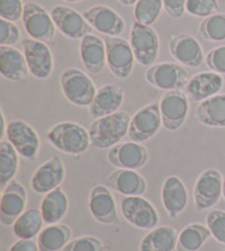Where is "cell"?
Returning <instances> with one entry per match:
<instances>
[{
	"label": "cell",
	"mask_w": 225,
	"mask_h": 251,
	"mask_svg": "<svg viewBox=\"0 0 225 251\" xmlns=\"http://www.w3.org/2000/svg\"><path fill=\"white\" fill-rule=\"evenodd\" d=\"M187 0H163L164 10L173 19H180L186 12Z\"/></svg>",
	"instance_id": "b9f144b4"
},
{
	"label": "cell",
	"mask_w": 225,
	"mask_h": 251,
	"mask_svg": "<svg viewBox=\"0 0 225 251\" xmlns=\"http://www.w3.org/2000/svg\"><path fill=\"white\" fill-rule=\"evenodd\" d=\"M169 52L178 63L190 69H197L204 62L201 44L189 33L172 34L169 39Z\"/></svg>",
	"instance_id": "ac0fdd59"
},
{
	"label": "cell",
	"mask_w": 225,
	"mask_h": 251,
	"mask_svg": "<svg viewBox=\"0 0 225 251\" xmlns=\"http://www.w3.org/2000/svg\"><path fill=\"white\" fill-rule=\"evenodd\" d=\"M107 65L116 78L125 79L131 75L135 56L132 47L127 40L118 37H107Z\"/></svg>",
	"instance_id": "8fae6325"
},
{
	"label": "cell",
	"mask_w": 225,
	"mask_h": 251,
	"mask_svg": "<svg viewBox=\"0 0 225 251\" xmlns=\"http://www.w3.org/2000/svg\"><path fill=\"white\" fill-rule=\"evenodd\" d=\"M161 126L159 102H151L132 116L128 136L134 142H146L159 131Z\"/></svg>",
	"instance_id": "30bf717a"
},
{
	"label": "cell",
	"mask_w": 225,
	"mask_h": 251,
	"mask_svg": "<svg viewBox=\"0 0 225 251\" xmlns=\"http://www.w3.org/2000/svg\"><path fill=\"white\" fill-rule=\"evenodd\" d=\"M79 54L83 65L90 74H100L107 64V48L105 40L88 34L80 40Z\"/></svg>",
	"instance_id": "cb8c5ba5"
},
{
	"label": "cell",
	"mask_w": 225,
	"mask_h": 251,
	"mask_svg": "<svg viewBox=\"0 0 225 251\" xmlns=\"http://www.w3.org/2000/svg\"><path fill=\"white\" fill-rule=\"evenodd\" d=\"M220 10L218 0H187L186 12L197 18H208Z\"/></svg>",
	"instance_id": "8d00e7d4"
},
{
	"label": "cell",
	"mask_w": 225,
	"mask_h": 251,
	"mask_svg": "<svg viewBox=\"0 0 225 251\" xmlns=\"http://www.w3.org/2000/svg\"><path fill=\"white\" fill-rule=\"evenodd\" d=\"M145 79L153 87L169 92L184 88L190 76L182 65L164 62L148 67L145 72Z\"/></svg>",
	"instance_id": "ba28073f"
},
{
	"label": "cell",
	"mask_w": 225,
	"mask_h": 251,
	"mask_svg": "<svg viewBox=\"0 0 225 251\" xmlns=\"http://www.w3.org/2000/svg\"><path fill=\"white\" fill-rule=\"evenodd\" d=\"M163 9V0H138L134 4V20L142 25H152L158 19Z\"/></svg>",
	"instance_id": "e575fe53"
},
{
	"label": "cell",
	"mask_w": 225,
	"mask_h": 251,
	"mask_svg": "<svg viewBox=\"0 0 225 251\" xmlns=\"http://www.w3.org/2000/svg\"><path fill=\"white\" fill-rule=\"evenodd\" d=\"M65 176L66 170L62 159L58 155H54L33 172L30 182L31 188L37 194H47L60 187Z\"/></svg>",
	"instance_id": "d6986e66"
},
{
	"label": "cell",
	"mask_w": 225,
	"mask_h": 251,
	"mask_svg": "<svg viewBox=\"0 0 225 251\" xmlns=\"http://www.w3.org/2000/svg\"><path fill=\"white\" fill-rule=\"evenodd\" d=\"M130 122L131 116L127 111L94 119L88 129L91 147L105 150L116 146L129 133Z\"/></svg>",
	"instance_id": "6da1fadb"
},
{
	"label": "cell",
	"mask_w": 225,
	"mask_h": 251,
	"mask_svg": "<svg viewBox=\"0 0 225 251\" xmlns=\"http://www.w3.org/2000/svg\"><path fill=\"white\" fill-rule=\"evenodd\" d=\"M223 251H225V249H224V250H223Z\"/></svg>",
	"instance_id": "c3c4849f"
},
{
	"label": "cell",
	"mask_w": 225,
	"mask_h": 251,
	"mask_svg": "<svg viewBox=\"0 0 225 251\" xmlns=\"http://www.w3.org/2000/svg\"><path fill=\"white\" fill-rule=\"evenodd\" d=\"M83 16L94 30L107 37H118L125 30L123 18L108 6L97 4L85 10Z\"/></svg>",
	"instance_id": "ffe728a7"
},
{
	"label": "cell",
	"mask_w": 225,
	"mask_h": 251,
	"mask_svg": "<svg viewBox=\"0 0 225 251\" xmlns=\"http://www.w3.org/2000/svg\"><path fill=\"white\" fill-rule=\"evenodd\" d=\"M195 118L206 127L225 128V94H218L199 102Z\"/></svg>",
	"instance_id": "4316f807"
},
{
	"label": "cell",
	"mask_w": 225,
	"mask_h": 251,
	"mask_svg": "<svg viewBox=\"0 0 225 251\" xmlns=\"http://www.w3.org/2000/svg\"><path fill=\"white\" fill-rule=\"evenodd\" d=\"M223 199L225 200V178H224V182H223Z\"/></svg>",
	"instance_id": "7dc6e473"
},
{
	"label": "cell",
	"mask_w": 225,
	"mask_h": 251,
	"mask_svg": "<svg viewBox=\"0 0 225 251\" xmlns=\"http://www.w3.org/2000/svg\"><path fill=\"white\" fill-rule=\"evenodd\" d=\"M205 64L212 72L225 75V46L212 49L205 56Z\"/></svg>",
	"instance_id": "60d3db41"
},
{
	"label": "cell",
	"mask_w": 225,
	"mask_h": 251,
	"mask_svg": "<svg viewBox=\"0 0 225 251\" xmlns=\"http://www.w3.org/2000/svg\"><path fill=\"white\" fill-rule=\"evenodd\" d=\"M24 4L21 0H0V17L1 19L16 22L22 20Z\"/></svg>",
	"instance_id": "f35d334b"
},
{
	"label": "cell",
	"mask_w": 225,
	"mask_h": 251,
	"mask_svg": "<svg viewBox=\"0 0 225 251\" xmlns=\"http://www.w3.org/2000/svg\"><path fill=\"white\" fill-rule=\"evenodd\" d=\"M9 251H40L38 243L34 239H18L13 243Z\"/></svg>",
	"instance_id": "7bdbcfd3"
},
{
	"label": "cell",
	"mask_w": 225,
	"mask_h": 251,
	"mask_svg": "<svg viewBox=\"0 0 225 251\" xmlns=\"http://www.w3.org/2000/svg\"><path fill=\"white\" fill-rule=\"evenodd\" d=\"M223 176L217 169H206L193 186V201L198 212L210 209L223 196Z\"/></svg>",
	"instance_id": "5b68a950"
},
{
	"label": "cell",
	"mask_w": 225,
	"mask_h": 251,
	"mask_svg": "<svg viewBox=\"0 0 225 251\" xmlns=\"http://www.w3.org/2000/svg\"><path fill=\"white\" fill-rule=\"evenodd\" d=\"M88 208L91 216L102 225H115L120 222L114 197L106 185L99 184L90 190Z\"/></svg>",
	"instance_id": "e0dca14e"
},
{
	"label": "cell",
	"mask_w": 225,
	"mask_h": 251,
	"mask_svg": "<svg viewBox=\"0 0 225 251\" xmlns=\"http://www.w3.org/2000/svg\"><path fill=\"white\" fill-rule=\"evenodd\" d=\"M47 141L63 153L80 155L90 147L89 131L84 126L73 122L58 123L48 130Z\"/></svg>",
	"instance_id": "7a4b0ae2"
},
{
	"label": "cell",
	"mask_w": 225,
	"mask_h": 251,
	"mask_svg": "<svg viewBox=\"0 0 225 251\" xmlns=\"http://www.w3.org/2000/svg\"><path fill=\"white\" fill-rule=\"evenodd\" d=\"M210 237L212 236L206 225L189 224L179 232L176 251H199Z\"/></svg>",
	"instance_id": "4dcf8cb0"
},
{
	"label": "cell",
	"mask_w": 225,
	"mask_h": 251,
	"mask_svg": "<svg viewBox=\"0 0 225 251\" xmlns=\"http://www.w3.org/2000/svg\"><path fill=\"white\" fill-rule=\"evenodd\" d=\"M68 205V197L61 187L45 194L40 206L44 223L46 225L60 223L66 216Z\"/></svg>",
	"instance_id": "f1b7e54d"
},
{
	"label": "cell",
	"mask_w": 225,
	"mask_h": 251,
	"mask_svg": "<svg viewBox=\"0 0 225 251\" xmlns=\"http://www.w3.org/2000/svg\"><path fill=\"white\" fill-rule=\"evenodd\" d=\"M124 101V89L118 84H107L97 89L88 113L92 119L106 117L119 111Z\"/></svg>",
	"instance_id": "7402d4cb"
},
{
	"label": "cell",
	"mask_w": 225,
	"mask_h": 251,
	"mask_svg": "<svg viewBox=\"0 0 225 251\" xmlns=\"http://www.w3.org/2000/svg\"><path fill=\"white\" fill-rule=\"evenodd\" d=\"M26 33L30 38L44 43H51L55 39L56 26L51 17L45 9L37 2H26L24 4L23 16H22Z\"/></svg>",
	"instance_id": "52a82bcc"
},
{
	"label": "cell",
	"mask_w": 225,
	"mask_h": 251,
	"mask_svg": "<svg viewBox=\"0 0 225 251\" xmlns=\"http://www.w3.org/2000/svg\"><path fill=\"white\" fill-rule=\"evenodd\" d=\"M161 203L170 218H176L188 205V192L178 176H168L161 185Z\"/></svg>",
	"instance_id": "d4e9b609"
},
{
	"label": "cell",
	"mask_w": 225,
	"mask_h": 251,
	"mask_svg": "<svg viewBox=\"0 0 225 251\" xmlns=\"http://www.w3.org/2000/svg\"><path fill=\"white\" fill-rule=\"evenodd\" d=\"M21 39V31L11 21L0 20V46L12 47Z\"/></svg>",
	"instance_id": "ab89813d"
},
{
	"label": "cell",
	"mask_w": 225,
	"mask_h": 251,
	"mask_svg": "<svg viewBox=\"0 0 225 251\" xmlns=\"http://www.w3.org/2000/svg\"><path fill=\"white\" fill-rule=\"evenodd\" d=\"M198 33L205 41H225V13L218 12L215 15L204 18L199 25Z\"/></svg>",
	"instance_id": "836d02e7"
},
{
	"label": "cell",
	"mask_w": 225,
	"mask_h": 251,
	"mask_svg": "<svg viewBox=\"0 0 225 251\" xmlns=\"http://www.w3.org/2000/svg\"><path fill=\"white\" fill-rule=\"evenodd\" d=\"M163 127L168 131H177L183 126L189 115V100L184 92H166L159 100Z\"/></svg>",
	"instance_id": "7c38bea8"
},
{
	"label": "cell",
	"mask_w": 225,
	"mask_h": 251,
	"mask_svg": "<svg viewBox=\"0 0 225 251\" xmlns=\"http://www.w3.org/2000/svg\"><path fill=\"white\" fill-rule=\"evenodd\" d=\"M73 231L65 224H54L43 228L37 243L40 251H60L69 243Z\"/></svg>",
	"instance_id": "f546056e"
},
{
	"label": "cell",
	"mask_w": 225,
	"mask_h": 251,
	"mask_svg": "<svg viewBox=\"0 0 225 251\" xmlns=\"http://www.w3.org/2000/svg\"><path fill=\"white\" fill-rule=\"evenodd\" d=\"M130 44L138 64L143 66L154 64L159 53V39L151 25H142L134 20L130 33Z\"/></svg>",
	"instance_id": "277c9868"
},
{
	"label": "cell",
	"mask_w": 225,
	"mask_h": 251,
	"mask_svg": "<svg viewBox=\"0 0 225 251\" xmlns=\"http://www.w3.org/2000/svg\"><path fill=\"white\" fill-rule=\"evenodd\" d=\"M224 86V78L215 72H201L190 77L184 86L189 101L201 102L208 98L218 95Z\"/></svg>",
	"instance_id": "44dd1931"
},
{
	"label": "cell",
	"mask_w": 225,
	"mask_h": 251,
	"mask_svg": "<svg viewBox=\"0 0 225 251\" xmlns=\"http://www.w3.org/2000/svg\"><path fill=\"white\" fill-rule=\"evenodd\" d=\"M28 194L20 182L12 180L4 186L0 199V222L3 226H12L25 212Z\"/></svg>",
	"instance_id": "2e32d148"
},
{
	"label": "cell",
	"mask_w": 225,
	"mask_h": 251,
	"mask_svg": "<svg viewBox=\"0 0 225 251\" xmlns=\"http://www.w3.org/2000/svg\"><path fill=\"white\" fill-rule=\"evenodd\" d=\"M138 0H118V2L121 4V6H124V7H131Z\"/></svg>",
	"instance_id": "f6af8a7d"
},
{
	"label": "cell",
	"mask_w": 225,
	"mask_h": 251,
	"mask_svg": "<svg viewBox=\"0 0 225 251\" xmlns=\"http://www.w3.org/2000/svg\"><path fill=\"white\" fill-rule=\"evenodd\" d=\"M22 49L30 74L38 79H46L54 70V56L46 43L32 38L22 40Z\"/></svg>",
	"instance_id": "4fadbf2b"
},
{
	"label": "cell",
	"mask_w": 225,
	"mask_h": 251,
	"mask_svg": "<svg viewBox=\"0 0 225 251\" xmlns=\"http://www.w3.org/2000/svg\"><path fill=\"white\" fill-rule=\"evenodd\" d=\"M106 186L123 196H143L147 190V183L135 170L118 169L112 171L106 180Z\"/></svg>",
	"instance_id": "603a6c76"
},
{
	"label": "cell",
	"mask_w": 225,
	"mask_h": 251,
	"mask_svg": "<svg viewBox=\"0 0 225 251\" xmlns=\"http://www.w3.org/2000/svg\"><path fill=\"white\" fill-rule=\"evenodd\" d=\"M7 126L8 124H6V119H4V114L1 109V133H0V138H3L4 134H6L7 131Z\"/></svg>",
	"instance_id": "ee69618b"
},
{
	"label": "cell",
	"mask_w": 225,
	"mask_h": 251,
	"mask_svg": "<svg viewBox=\"0 0 225 251\" xmlns=\"http://www.w3.org/2000/svg\"><path fill=\"white\" fill-rule=\"evenodd\" d=\"M62 251H106V246L97 237L83 236L70 240Z\"/></svg>",
	"instance_id": "74e56055"
},
{
	"label": "cell",
	"mask_w": 225,
	"mask_h": 251,
	"mask_svg": "<svg viewBox=\"0 0 225 251\" xmlns=\"http://www.w3.org/2000/svg\"><path fill=\"white\" fill-rule=\"evenodd\" d=\"M44 219L41 209H26L12 225V231L18 239H34L43 229Z\"/></svg>",
	"instance_id": "1f68e13d"
},
{
	"label": "cell",
	"mask_w": 225,
	"mask_h": 251,
	"mask_svg": "<svg viewBox=\"0 0 225 251\" xmlns=\"http://www.w3.org/2000/svg\"><path fill=\"white\" fill-rule=\"evenodd\" d=\"M0 73L10 82H24L30 71L23 53L12 47L0 46Z\"/></svg>",
	"instance_id": "484cf974"
},
{
	"label": "cell",
	"mask_w": 225,
	"mask_h": 251,
	"mask_svg": "<svg viewBox=\"0 0 225 251\" xmlns=\"http://www.w3.org/2000/svg\"><path fill=\"white\" fill-rule=\"evenodd\" d=\"M49 13L56 29L66 38L82 40L92 32V26L88 24L83 15L73 8L57 4L51 9Z\"/></svg>",
	"instance_id": "5bb4252c"
},
{
	"label": "cell",
	"mask_w": 225,
	"mask_h": 251,
	"mask_svg": "<svg viewBox=\"0 0 225 251\" xmlns=\"http://www.w3.org/2000/svg\"><path fill=\"white\" fill-rule=\"evenodd\" d=\"M179 232L172 226H158L151 229L139 243V251H174Z\"/></svg>",
	"instance_id": "83f0119b"
},
{
	"label": "cell",
	"mask_w": 225,
	"mask_h": 251,
	"mask_svg": "<svg viewBox=\"0 0 225 251\" xmlns=\"http://www.w3.org/2000/svg\"><path fill=\"white\" fill-rule=\"evenodd\" d=\"M110 164L118 169L137 170L142 169L150 160V152L142 143L128 141L118 143L107 153Z\"/></svg>",
	"instance_id": "9a60e30c"
},
{
	"label": "cell",
	"mask_w": 225,
	"mask_h": 251,
	"mask_svg": "<svg viewBox=\"0 0 225 251\" xmlns=\"http://www.w3.org/2000/svg\"><path fill=\"white\" fill-rule=\"evenodd\" d=\"M19 169V153L9 141H0V185H8Z\"/></svg>",
	"instance_id": "d6a6232c"
},
{
	"label": "cell",
	"mask_w": 225,
	"mask_h": 251,
	"mask_svg": "<svg viewBox=\"0 0 225 251\" xmlns=\"http://www.w3.org/2000/svg\"><path fill=\"white\" fill-rule=\"evenodd\" d=\"M121 213L130 225L138 229L151 230L158 226V213L150 201L143 196H127L121 201Z\"/></svg>",
	"instance_id": "8992f818"
},
{
	"label": "cell",
	"mask_w": 225,
	"mask_h": 251,
	"mask_svg": "<svg viewBox=\"0 0 225 251\" xmlns=\"http://www.w3.org/2000/svg\"><path fill=\"white\" fill-rule=\"evenodd\" d=\"M64 1H67V2H78V1H82V0H64Z\"/></svg>",
	"instance_id": "bcb514c9"
},
{
	"label": "cell",
	"mask_w": 225,
	"mask_h": 251,
	"mask_svg": "<svg viewBox=\"0 0 225 251\" xmlns=\"http://www.w3.org/2000/svg\"><path fill=\"white\" fill-rule=\"evenodd\" d=\"M205 225L211 236L220 244L225 245V210L212 209L205 217Z\"/></svg>",
	"instance_id": "d590c367"
},
{
	"label": "cell",
	"mask_w": 225,
	"mask_h": 251,
	"mask_svg": "<svg viewBox=\"0 0 225 251\" xmlns=\"http://www.w3.org/2000/svg\"><path fill=\"white\" fill-rule=\"evenodd\" d=\"M6 136L8 141L25 160H33L38 156L41 140L35 129L28 123L13 119L8 123Z\"/></svg>",
	"instance_id": "9c48e42d"
},
{
	"label": "cell",
	"mask_w": 225,
	"mask_h": 251,
	"mask_svg": "<svg viewBox=\"0 0 225 251\" xmlns=\"http://www.w3.org/2000/svg\"><path fill=\"white\" fill-rule=\"evenodd\" d=\"M60 83L65 98L71 104L78 107L91 105L97 88L85 72L76 67H68L63 71Z\"/></svg>",
	"instance_id": "3957f363"
}]
</instances>
